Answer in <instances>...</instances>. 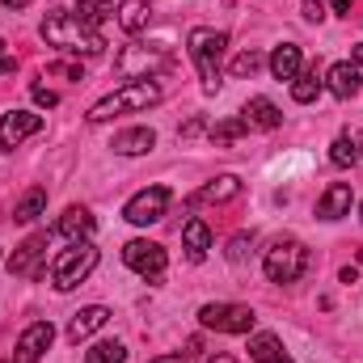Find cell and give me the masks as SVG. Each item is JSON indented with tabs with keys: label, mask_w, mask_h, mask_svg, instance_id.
<instances>
[{
	"label": "cell",
	"mask_w": 363,
	"mask_h": 363,
	"mask_svg": "<svg viewBox=\"0 0 363 363\" xmlns=\"http://www.w3.org/2000/svg\"><path fill=\"white\" fill-rule=\"evenodd\" d=\"M245 254H250V237L237 233V237L228 241V258H233V262H245Z\"/></svg>",
	"instance_id": "32"
},
{
	"label": "cell",
	"mask_w": 363,
	"mask_h": 363,
	"mask_svg": "<svg viewBox=\"0 0 363 363\" xmlns=\"http://www.w3.org/2000/svg\"><path fill=\"white\" fill-rule=\"evenodd\" d=\"M267 64H271L274 81H296V77H300V68H304V60H300V47H296V43H279Z\"/></svg>",
	"instance_id": "19"
},
{
	"label": "cell",
	"mask_w": 363,
	"mask_h": 363,
	"mask_svg": "<svg viewBox=\"0 0 363 363\" xmlns=\"http://www.w3.org/2000/svg\"><path fill=\"white\" fill-rule=\"evenodd\" d=\"M106 321H110V308H106V304H89V308H81V313L68 321V342H85V338H93Z\"/></svg>",
	"instance_id": "17"
},
{
	"label": "cell",
	"mask_w": 363,
	"mask_h": 363,
	"mask_svg": "<svg viewBox=\"0 0 363 363\" xmlns=\"http://www.w3.org/2000/svg\"><path fill=\"white\" fill-rule=\"evenodd\" d=\"M43 262H47V233H34V237H26V241L13 250V258H9V274H17V279H34V274L43 271Z\"/></svg>",
	"instance_id": "11"
},
{
	"label": "cell",
	"mask_w": 363,
	"mask_h": 363,
	"mask_svg": "<svg viewBox=\"0 0 363 363\" xmlns=\"http://www.w3.org/2000/svg\"><path fill=\"white\" fill-rule=\"evenodd\" d=\"M351 9H355V0H334V13H342V17H351Z\"/></svg>",
	"instance_id": "38"
},
{
	"label": "cell",
	"mask_w": 363,
	"mask_h": 363,
	"mask_svg": "<svg viewBox=\"0 0 363 363\" xmlns=\"http://www.w3.org/2000/svg\"><path fill=\"white\" fill-rule=\"evenodd\" d=\"M93 228H97V220H93L89 207H68V211L55 220V237H64L68 245H77V241H89Z\"/></svg>",
	"instance_id": "13"
},
{
	"label": "cell",
	"mask_w": 363,
	"mask_h": 363,
	"mask_svg": "<svg viewBox=\"0 0 363 363\" xmlns=\"http://www.w3.org/2000/svg\"><path fill=\"white\" fill-rule=\"evenodd\" d=\"M182 250H186V262H203L211 254V228L203 220H186L182 228Z\"/></svg>",
	"instance_id": "18"
},
{
	"label": "cell",
	"mask_w": 363,
	"mask_h": 363,
	"mask_svg": "<svg viewBox=\"0 0 363 363\" xmlns=\"http://www.w3.org/2000/svg\"><path fill=\"white\" fill-rule=\"evenodd\" d=\"M351 203H355L351 186H347V182H330L325 194L317 199V216H321V220H342V216H351Z\"/></svg>",
	"instance_id": "14"
},
{
	"label": "cell",
	"mask_w": 363,
	"mask_h": 363,
	"mask_svg": "<svg viewBox=\"0 0 363 363\" xmlns=\"http://www.w3.org/2000/svg\"><path fill=\"white\" fill-rule=\"evenodd\" d=\"M51 342H55L51 321H34V325H26V330H21V338H17L13 363H38L47 351H51Z\"/></svg>",
	"instance_id": "12"
},
{
	"label": "cell",
	"mask_w": 363,
	"mask_h": 363,
	"mask_svg": "<svg viewBox=\"0 0 363 363\" xmlns=\"http://www.w3.org/2000/svg\"><path fill=\"white\" fill-rule=\"evenodd\" d=\"M325 85H330V93L334 97H355V93L363 89V77H359V68L355 64H334L330 72H325Z\"/></svg>",
	"instance_id": "20"
},
{
	"label": "cell",
	"mask_w": 363,
	"mask_h": 363,
	"mask_svg": "<svg viewBox=\"0 0 363 363\" xmlns=\"http://www.w3.org/2000/svg\"><path fill=\"white\" fill-rule=\"evenodd\" d=\"M359 220H363V203H359Z\"/></svg>",
	"instance_id": "43"
},
{
	"label": "cell",
	"mask_w": 363,
	"mask_h": 363,
	"mask_svg": "<svg viewBox=\"0 0 363 363\" xmlns=\"http://www.w3.org/2000/svg\"><path fill=\"white\" fill-rule=\"evenodd\" d=\"M110 13H114V0H77V17H81L85 26H93V30H97Z\"/></svg>",
	"instance_id": "28"
},
{
	"label": "cell",
	"mask_w": 363,
	"mask_h": 363,
	"mask_svg": "<svg viewBox=\"0 0 363 363\" xmlns=\"http://www.w3.org/2000/svg\"><path fill=\"white\" fill-rule=\"evenodd\" d=\"M93 271H97V250H93V241H77V245L60 250V258L51 262V283H55V291H72V287H81Z\"/></svg>",
	"instance_id": "5"
},
{
	"label": "cell",
	"mask_w": 363,
	"mask_h": 363,
	"mask_svg": "<svg viewBox=\"0 0 363 363\" xmlns=\"http://www.w3.org/2000/svg\"><path fill=\"white\" fill-rule=\"evenodd\" d=\"M30 93H34V101H38L43 110H51V106H60V97H55V93H51V89H43V85H34V89H30Z\"/></svg>",
	"instance_id": "33"
},
{
	"label": "cell",
	"mask_w": 363,
	"mask_h": 363,
	"mask_svg": "<svg viewBox=\"0 0 363 363\" xmlns=\"http://www.w3.org/2000/svg\"><path fill=\"white\" fill-rule=\"evenodd\" d=\"M351 60H355V68H363V43L355 47V55H351Z\"/></svg>",
	"instance_id": "40"
},
{
	"label": "cell",
	"mask_w": 363,
	"mask_h": 363,
	"mask_svg": "<svg viewBox=\"0 0 363 363\" xmlns=\"http://www.w3.org/2000/svg\"><path fill=\"white\" fill-rule=\"evenodd\" d=\"M152 363H194V355H190V351L182 355V351H178V355H157Z\"/></svg>",
	"instance_id": "36"
},
{
	"label": "cell",
	"mask_w": 363,
	"mask_h": 363,
	"mask_svg": "<svg viewBox=\"0 0 363 363\" xmlns=\"http://www.w3.org/2000/svg\"><path fill=\"white\" fill-rule=\"evenodd\" d=\"M224 47H228V34H224V30L194 26V30L186 34V51H190V64L199 68L203 93H216L224 85Z\"/></svg>",
	"instance_id": "2"
},
{
	"label": "cell",
	"mask_w": 363,
	"mask_h": 363,
	"mask_svg": "<svg viewBox=\"0 0 363 363\" xmlns=\"http://www.w3.org/2000/svg\"><path fill=\"white\" fill-rule=\"evenodd\" d=\"M241 194V178H233V174H220V178H211L190 203H228V199H237Z\"/></svg>",
	"instance_id": "22"
},
{
	"label": "cell",
	"mask_w": 363,
	"mask_h": 363,
	"mask_svg": "<svg viewBox=\"0 0 363 363\" xmlns=\"http://www.w3.org/2000/svg\"><path fill=\"white\" fill-rule=\"evenodd\" d=\"M43 211H47V190H43V186H34V190H26V194H21V203L13 207V220H17V224H34Z\"/></svg>",
	"instance_id": "24"
},
{
	"label": "cell",
	"mask_w": 363,
	"mask_h": 363,
	"mask_svg": "<svg viewBox=\"0 0 363 363\" xmlns=\"http://www.w3.org/2000/svg\"><path fill=\"white\" fill-rule=\"evenodd\" d=\"M317 93H321V77H317V68H300V77L291 81V97H296L300 106H308V101H317Z\"/></svg>",
	"instance_id": "26"
},
{
	"label": "cell",
	"mask_w": 363,
	"mask_h": 363,
	"mask_svg": "<svg viewBox=\"0 0 363 363\" xmlns=\"http://www.w3.org/2000/svg\"><path fill=\"white\" fill-rule=\"evenodd\" d=\"M330 161H334L338 169L359 165V144H355V135H338V140L330 144Z\"/></svg>",
	"instance_id": "27"
},
{
	"label": "cell",
	"mask_w": 363,
	"mask_h": 363,
	"mask_svg": "<svg viewBox=\"0 0 363 363\" xmlns=\"http://www.w3.org/2000/svg\"><path fill=\"white\" fill-rule=\"evenodd\" d=\"M38 34H43L47 47L72 51V55H101V51H106V38H101L93 26H85L77 13H64V9L47 13L43 26H38Z\"/></svg>",
	"instance_id": "1"
},
{
	"label": "cell",
	"mask_w": 363,
	"mask_h": 363,
	"mask_svg": "<svg viewBox=\"0 0 363 363\" xmlns=\"http://www.w3.org/2000/svg\"><path fill=\"white\" fill-rule=\"evenodd\" d=\"M85 363H127V347L123 342H97L85 351Z\"/></svg>",
	"instance_id": "29"
},
{
	"label": "cell",
	"mask_w": 363,
	"mask_h": 363,
	"mask_svg": "<svg viewBox=\"0 0 363 363\" xmlns=\"http://www.w3.org/2000/svg\"><path fill=\"white\" fill-rule=\"evenodd\" d=\"M43 131V114H30V110H9L0 114V152H13L21 148V140L38 135Z\"/></svg>",
	"instance_id": "10"
},
{
	"label": "cell",
	"mask_w": 363,
	"mask_h": 363,
	"mask_svg": "<svg viewBox=\"0 0 363 363\" xmlns=\"http://www.w3.org/2000/svg\"><path fill=\"white\" fill-rule=\"evenodd\" d=\"M199 321H203V330H216V334H250L258 325L250 304H203Z\"/></svg>",
	"instance_id": "8"
},
{
	"label": "cell",
	"mask_w": 363,
	"mask_h": 363,
	"mask_svg": "<svg viewBox=\"0 0 363 363\" xmlns=\"http://www.w3.org/2000/svg\"><path fill=\"white\" fill-rule=\"evenodd\" d=\"M199 131H203V118H194V123H186V127H182V140H190V135H199Z\"/></svg>",
	"instance_id": "37"
},
{
	"label": "cell",
	"mask_w": 363,
	"mask_h": 363,
	"mask_svg": "<svg viewBox=\"0 0 363 363\" xmlns=\"http://www.w3.org/2000/svg\"><path fill=\"white\" fill-rule=\"evenodd\" d=\"M114 64H118L123 81L131 85V81H152V77L169 72L174 68V55H169V47H157V43H131V47L118 51Z\"/></svg>",
	"instance_id": "4"
},
{
	"label": "cell",
	"mask_w": 363,
	"mask_h": 363,
	"mask_svg": "<svg viewBox=\"0 0 363 363\" xmlns=\"http://www.w3.org/2000/svg\"><path fill=\"white\" fill-rule=\"evenodd\" d=\"M123 262L140 274V279H148V283H161L165 271H169V254L157 241H127L123 245Z\"/></svg>",
	"instance_id": "9"
},
{
	"label": "cell",
	"mask_w": 363,
	"mask_h": 363,
	"mask_svg": "<svg viewBox=\"0 0 363 363\" xmlns=\"http://www.w3.org/2000/svg\"><path fill=\"white\" fill-rule=\"evenodd\" d=\"M118 26L127 34H144L152 26V4L148 0H118Z\"/></svg>",
	"instance_id": "21"
},
{
	"label": "cell",
	"mask_w": 363,
	"mask_h": 363,
	"mask_svg": "<svg viewBox=\"0 0 363 363\" xmlns=\"http://www.w3.org/2000/svg\"><path fill=\"white\" fill-rule=\"evenodd\" d=\"M224 4H237V0H224Z\"/></svg>",
	"instance_id": "44"
},
{
	"label": "cell",
	"mask_w": 363,
	"mask_h": 363,
	"mask_svg": "<svg viewBox=\"0 0 363 363\" xmlns=\"http://www.w3.org/2000/svg\"><path fill=\"white\" fill-rule=\"evenodd\" d=\"M0 4H4V9H13V13H17V9H26V4H30V0H0Z\"/></svg>",
	"instance_id": "39"
},
{
	"label": "cell",
	"mask_w": 363,
	"mask_h": 363,
	"mask_svg": "<svg viewBox=\"0 0 363 363\" xmlns=\"http://www.w3.org/2000/svg\"><path fill=\"white\" fill-rule=\"evenodd\" d=\"M355 144H359V161H363V131H359V135H355Z\"/></svg>",
	"instance_id": "42"
},
{
	"label": "cell",
	"mask_w": 363,
	"mask_h": 363,
	"mask_svg": "<svg viewBox=\"0 0 363 363\" xmlns=\"http://www.w3.org/2000/svg\"><path fill=\"white\" fill-rule=\"evenodd\" d=\"M169 203H174V190H169V186H148V190H140V194H131V199H127L123 220H127V224H135V228H148V224L165 220Z\"/></svg>",
	"instance_id": "7"
},
{
	"label": "cell",
	"mask_w": 363,
	"mask_h": 363,
	"mask_svg": "<svg viewBox=\"0 0 363 363\" xmlns=\"http://www.w3.org/2000/svg\"><path fill=\"white\" fill-rule=\"evenodd\" d=\"M241 118H245L250 131H274V127L283 123V110L274 106L271 97H250L245 110H241Z\"/></svg>",
	"instance_id": "15"
},
{
	"label": "cell",
	"mask_w": 363,
	"mask_h": 363,
	"mask_svg": "<svg viewBox=\"0 0 363 363\" xmlns=\"http://www.w3.org/2000/svg\"><path fill=\"white\" fill-rule=\"evenodd\" d=\"M250 359L254 363H291V355L283 351V342L274 334H254L250 338Z\"/></svg>",
	"instance_id": "23"
},
{
	"label": "cell",
	"mask_w": 363,
	"mask_h": 363,
	"mask_svg": "<svg viewBox=\"0 0 363 363\" xmlns=\"http://www.w3.org/2000/svg\"><path fill=\"white\" fill-rule=\"evenodd\" d=\"M13 68H17V60H13V55L4 51V38H0V77H9Z\"/></svg>",
	"instance_id": "35"
},
{
	"label": "cell",
	"mask_w": 363,
	"mask_h": 363,
	"mask_svg": "<svg viewBox=\"0 0 363 363\" xmlns=\"http://www.w3.org/2000/svg\"><path fill=\"white\" fill-rule=\"evenodd\" d=\"M161 97H165V89H161L157 81H131V85H123V89L106 93L101 101H93L89 110H85V118H89V123H106V118H114V114H135V110L161 106Z\"/></svg>",
	"instance_id": "3"
},
{
	"label": "cell",
	"mask_w": 363,
	"mask_h": 363,
	"mask_svg": "<svg viewBox=\"0 0 363 363\" xmlns=\"http://www.w3.org/2000/svg\"><path fill=\"white\" fill-rule=\"evenodd\" d=\"M262 64H267V60H262V55H258V51H241V55H237V60H233V68H228V72H233V77H237V81H241V77H254V72H258V68H262Z\"/></svg>",
	"instance_id": "30"
},
{
	"label": "cell",
	"mask_w": 363,
	"mask_h": 363,
	"mask_svg": "<svg viewBox=\"0 0 363 363\" xmlns=\"http://www.w3.org/2000/svg\"><path fill=\"white\" fill-rule=\"evenodd\" d=\"M51 72H60V77H72V81H81L85 72H81V64H55Z\"/></svg>",
	"instance_id": "34"
},
{
	"label": "cell",
	"mask_w": 363,
	"mask_h": 363,
	"mask_svg": "<svg viewBox=\"0 0 363 363\" xmlns=\"http://www.w3.org/2000/svg\"><path fill=\"white\" fill-rule=\"evenodd\" d=\"M300 13H304V21H308V26H321V21H325V4H321V0H304V9H300Z\"/></svg>",
	"instance_id": "31"
},
{
	"label": "cell",
	"mask_w": 363,
	"mask_h": 363,
	"mask_svg": "<svg viewBox=\"0 0 363 363\" xmlns=\"http://www.w3.org/2000/svg\"><path fill=\"white\" fill-rule=\"evenodd\" d=\"M9 363H13V359H9Z\"/></svg>",
	"instance_id": "45"
},
{
	"label": "cell",
	"mask_w": 363,
	"mask_h": 363,
	"mask_svg": "<svg viewBox=\"0 0 363 363\" xmlns=\"http://www.w3.org/2000/svg\"><path fill=\"white\" fill-rule=\"evenodd\" d=\"M241 135H250V127H245V118H241V114L211 123V144H216V148H228V144H237Z\"/></svg>",
	"instance_id": "25"
},
{
	"label": "cell",
	"mask_w": 363,
	"mask_h": 363,
	"mask_svg": "<svg viewBox=\"0 0 363 363\" xmlns=\"http://www.w3.org/2000/svg\"><path fill=\"white\" fill-rule=\"evenodd\" d=\"M262 271H267L271 283H296L300 274L308 271V250L296 237H279L267 250V258H262Z\"/></svg>",
	"instance_id": "6"
},
{
	"label": "cell",
	"mask_w": 363,
	"mask_h": 363,
	"mask_svg": "<svg viewBox=\"0 0 363 363\" xmlns=\"http://www.w3.org/2000/svg\"><path fill=\"white\" fill-rule=\"evenodd\" d=\"M207 363H237L233 355H216V359H207Z\"/></svg>",
	"instance_id": "41"
},
{
	"label": "cell",
	"mask_w": 363,
	"mask_h": 363,
	"mask_svg": "<svg viewBox=\"0 0 363 363\" xmlns=\"http://www.w3.org/2000/svg\"><path fill=\"white\" fill-rule=\"evenodd\" d=\"M110 148H114L118 157H144V152L157 148V131H152V127H127V131L114 135Z\"/></svg>",
	"instance_id": "16"
}]
</instances>
